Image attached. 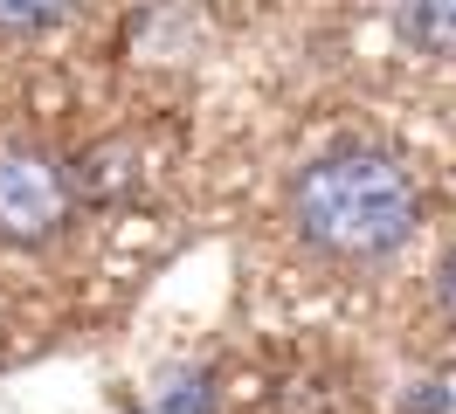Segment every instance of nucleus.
<instances>
[{"instance_id": "nucleus-1", "label": "nucleus", "mask_w": 456, "mask_h": 414, "mask_svg": "<svg viewBox=\"0 0 456 414\" xmlns=\"http://www.w3.org/2000/svg\"><path fill=\"white\" fill-rule=\"evenodd\" d=\"M284 221L297 248L325 270H380L422 228V180L401 152L346 138L290 180Z\"/></svg>"}, {"instance_id": "nucleus-2", "label": "nucleus", "mask_w": 456, "mask_h": 414, "mask_svg": "<svg viewBox=\"0 0 456 414\" xmlns=\"http://www.w3.org/2000/svg\"><path fill=\"white\" fill-rule=\"evenodd\" d=\"M77 221V180L69 159L49 145H0V242L42 248Z\"/></svg>"}, {"instance_id": "nucleus-3", "label": "nucleus", "mask_w": 456, "mask_h": 414, "mask_svg": "<svg viewBox=\"0 0 456 414\" xmlns=\"http://www.w3.org/2000/svg\"><path fill=\"white\" fill-rule=\"evenodd\" d=\"M395 28L408 49L456 55V0H395Z\"/></svg>"}, {"instance_id": "nucleus-4", "label": "nucleus", "mask_w": 456, "mask_h": 414, "mask_svg": "<svg viewBox=\"0 0 456 414\" xmlns=\"http://www.w3.org/2000/svg\"><path fill=\"white\" fill-rule=\"evenodd\" d=\"M77 14V0H0V35H49Z\"/></svg>"}, {"instance_id": "nucleus-5", "label": "nucleus", "mask_w": 456, "mask_h": 414, "mask_svg": "<svg viewBox=\"0 0 456 414\" xmlns=\"http://www.w3.org/2000/svg\"><path fill=\"white\" fill-rule=\"evenodd\" d=\"M428 297H436V318H443V331L456 338V242L443 248V263H436V276H428Z\"/></svg>"}]
</instances>
